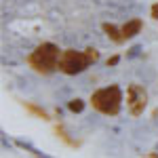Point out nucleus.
<instances>
[{"mask_svg":"<svg viewBox=\"0 0 158 158\" xmlns=\"http://www.w3.org/2000/svg\"><path fill=\"white\" fill-rule=\"evenodd\" d=\"M156 150H158V146H156Z\"/></svg>","mask_w":158,"mask_h":158,"instance_id":"ddd939ff","label":"nucleus"},{"mask_svg":"<svg viewBox=\"0 0 158 158\" xmlns=\"http://www.w3.org/2000/svg\"><path fill=\"white\" fill-rule=\"evenodd\" d=\"M139 30H141V21L139 19H131L129 23H124V27H122V36L133 38L135 34H139Z\"/></svg>","mask_w":158,"mask_h":158,"instance_id":"39448f33","label":"nucleus"},{"mask_svg":"<svg viewBox=\"0 0 158 158\" xmlns=\"http://www.w3.org/2000/svg\"><path fill=\"white\" fill-rule=\"evenodd\" d=\"M152 15H154V17L158 19V4H154V9H152Z\"/></svg>","mask_w":158,"mask_h":158,"instance_id":"9b49d317","label":"nucleus"},{"mask_svg":"<svg viewBox=\"0 0 158 158\" xmlns=\"http://www.w3.org/2000/svg\"><path fill=\"white\" fill-rule=\"evenodd\" d=\"M93 106L103 112V114H118L120 112V103H122V93L116 85L106 86V89H99L97 93H93Z\"/></svg>","mask_w":158,"mask_h":158,"instance_id":"7ed1b4c3","label":"nucleus"},{"mask_svg":"<svg viewBox=\"0 0 158 158\" xmlns=\"http://www.w3.org/2000/svg\"><path fill=\"white\" fill-rule=\"evenodd\" d=\"M116 63H118V57H112V59L108 61V65H116Z\"/></svg>","mask_w":158,"mask_h":158,"instance_id":"9d476101","label":"nucleus"},{"mask_svg":"<svg viewBox=\"0 0 158 158\" xmlns=\"http://www.w3.org/2000/svg\"><path fill=\"white\" fill-rule=\"evenodd\" d=\"M59 49L53 44V42H44V44H40L34 53H32V57H30V65L38 70V72L42 74H51L57 65H59Z\"/></svg>","mask_w":158,"mask_h":158,"instance_id":"f03ea898","label":"nucleus"},{"mask_svg":"<svg viewBox=\"0 0 158 158\" xmlns=\"http://www.w3.org/2000/svg\"><path fill=\"white\" fill-rule=\"evenodd\" d=\"M139 53H141V47H139V44H135L133 49L129 51V55H127V57H129V59H133V57H137Z\"/></svg>","mask_w":158,"mask_h":158,"instance_id":"1a4fd4ad","label":"nucleus"},{"mask_svg":"<svg viewBox=\"0 0 158 158\" xmlns=\"http://www.w3.org/2000/svg\"><path fill=\"white\" fill-rule=\"evenodd\" d=\"M17 146H19V148H25V150H30V152H36V150H34V146H32L30 141H23V139H17Z\"/></svg>","mask_w":158,"mask_h":158,"instance_id":"6e6552de","label":"nucleus"},{"mask_svg":"<svg viewBox=\"0 0 158 158\" xmlns=\"http://www.w3.org/2000/svg\"><path fill=\"white\" fill-rule=\"evenodd\" d=\"M103 30H106V32H108V34H110V36H112V38H114L116 42H120V40H122V36H118V30H116L114 25L106 23V25H103Z\"/></svg>","mask_w":158,"mask_h":158,"instance_id":"0eeeda50","label":"nucleus"},{"mask_svg":"<svg viewBox=\"0 0 158 158\" xmlns=\"http://www.w3.org/2000/svg\"><path fill=\"white\" fill-rule=\"evenodd\" d=\"M146 101H148V95H146V89H143V86H139V85L129 86V108H131V114H133V116L143 114Z\"/></svg>","mask_w":158,"mask_h":158,"instance_id":"20e7f679","label":"nucleus"},{"mask_svg":"<svg viewBox=\"0 0 158 158\" xmlns=\"http://www.w3.org/2000/svg\"><path fill=\"white\" fill-rule=\"evenodd\" d=\"M99 59V53L95 49H86V53H80V51H65V53H61V59H59V68L63 70L65 74H80L85 72L86 68H89V63H93V61Z\"/></svg>","mask_w":158,"mask_h":158,"instance_id":"f257e3e1","label":"nucleus"},{"mask_svg":"<svg viewBox=\"0 0 158 158\" xmlns=\"http://www.w3.org/2000/svg\"><path fill=\"white\" fill-rule=\"evenodd\" d=\"M68 108L78 114V112H82V110H85V101H82V99H72V101L68 103Z\"/></svg>","mask_w":158,"mask_h":158,"instance_id":"423d86ee","label":"nucleus"},{"mask_svg":"<svg viewBox=\"0 0 158 158\" xmlns=\"http://www.w3.org/2000/svg\"><path fill=\"white\" fill-rule=\"evenodd\" d=\"M38 158H49V156H44V154H38Z\"/></svg>","mask_w":158,"mask_h":158,"instance_id":"f8f14e48","label":"nucleus"}]
</instances>
